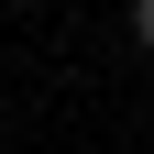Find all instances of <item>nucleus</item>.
Returning <instances> with one entry per match:
<instances>
[{
	"label": "nucleus",
	"mask_w": 154,
	"mask_h": 154,
	"mask_svg": "<svg viewBox=\"0 0 154 154\" xmlns=\"http://www.w3.org/2000/svg\"><path fill=\"white\" fill-rule=\"evenodd\" d=\"M132 44H143V55H154V0H132Z\"/></svg>",
	"instance_id": "1"
}]
</instances>
